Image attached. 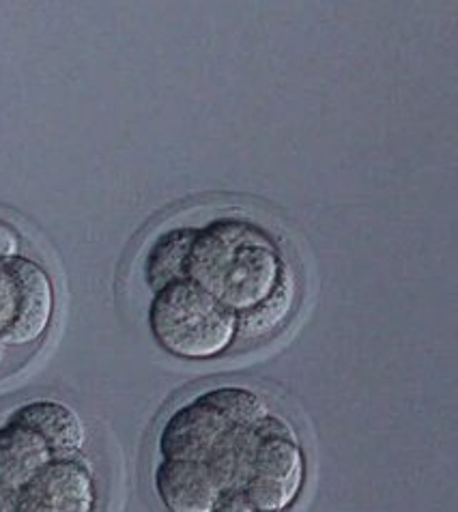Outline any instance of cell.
<instances>
[{
  "instance_id": "cell-9",
  "label": "cell",
  "mask_w": 458,
  "mask_h": 512,
  "mask_svg": "<svg viewBox=\"0 0 458 512\" xmlns=\"http://www.w3.org/2000/svg\"><path fill=\"white\" fill-rule=\"evenodd\" d=\"M9 422L44 439L54 457H76L87 444V426L76 409L52 398H37L11 411Z\"/></svg>"
},
{
  "instance_id": "cell-4",
  "label": "cell",
  "mask_w": 458,
  "mask_h": 512,
  "mask_svg": "<svg viewBox=\"0 0 458 512\" xmlns=\"http://www.w3.org/2000/svg\"><path fill=\"white\" fill-rule=\"evenodd\" d=\"M306 487V454L291 422L271 414L241 493L263 512H286Z\"/></svg>"
},
{
  "instance_id": "cell-1",
  "label": "cell",
  "mask_w": 458,
  "mask_h": 512,
  "mask_svg": "<svg viewBox=\"0 0 458 512\" xmlns=\"http://www.w3.org/2000/svg\"><path fill=\"white\" fill-rule=\"evenodd\" d=\"M271 414L254 390H207L166 420L157 444L164 459L205 465L222 493L239 491Z\"/></svg>"
},
{
  "instance_id": "cell-7",
  "label": "cell",
  "mask_w": 458,
  "mask_h": 512,
  "mask_svg": "<svg viewBox=\"0 0 458 512\" xmlns=\"http://www.w3.org/2000/svg\"><path fill=\"white\" fill-rule=\"evenodd\" d=\"M52 457L33 431L9 420L0 426V512H18L22 491Z\"/></svg>"
},
{
  "instance_id": "cell-11",
  "label": "cell",
  "mask_w": 458,
  "mask_h": 512,
  "mask_svg": "<svg viewBox=\"0 0 458 512\" xmlns=\"http://www.w3.org/2000/svg\"><path fill=\"white\" fill-rule=\"evenodd\" d=\"M196 229L168 231L155 241L147 256V282L151 289H162L175 280H185V261Z\"/></svg>"
},
{
  "instance_id": "cell-3",
  "label": "cell",
  "mask_w": 458,
  "mask_h": 512,
  "mask_svg": "<svg viewBox=\"0 0 458 512\" xmlns=\"http://www.w3.org/2000/svg\"><path fill=\"white\" fill-rule=\"evenodd\" d=\"M151 334L181 360H216L235 345L237 315L190 280L157 289L149 308Z\"/></svg>"
},
{
  "instance_id": "cell-13",
  "label": "cell",
  "mask_w": 458,
  "mask_h": 512,
  "mask_svg": "<svg viewBox=\"0 0 458 512\" xmlns=\"http://www.w3.org/2000/svg\"><path fill=\"white\" fill-rule=\"evenodd\" d=\"M213 512H263V510L256 508L241 491H226L222 493L220 502Z\"/></svg>"
},
{
  "instance_id": "cell-5",
  "label": "cell",
  "mask_w": 458,
  "mask_h": 512,
  "mask_svg": "<svg viewBox=\"0 0 458 512\" xmlns=\"http://www.w3.org/2000/svg\"><path fill=\"white\" fill-rule=\"evenodd\" d=\"M54 317V287L48 272L24 256L0 261V343H39Z\"/></svg>"
},
{
  "instance_id": "cell-8",
  "label": "cell",
  "mask_w": 458,
  "mask_h": 512,
  "mask_svg": "<svg viewBox=\"0 0 458 512\" xmlns=\"http://www.w3.org/2000/svg\"><path fill=\"white\" fill-rule=\"evenodd\" d=\"M153 485L168 512H213L222 497L205 465L181 459H162Z\"/></svg>"
},
{
  "instance_id": "cell-14",
  "label": "cell",
  "mask_w": 458,
  "mask_h": 512,
  "mask_svg": "<svg viewBox=\"0 0 458 512\" xmlns=\"http://www.w3.org/2000/svg\"><path fill=\"white\" fill-rule=\"evenodd\" d=\"M5 360H7V347H5L3 343H0V371H3Z\"/></svg>"
},
{
  "instance_id": "cell-12",
  "label": "cell",
  "mask_w": 458,
  "mask_h": 512,
  "mask_svg": "<svg viewBox=\"0 0 458 512\" xmlns=\"http://www.w3.org/2000/svg\"><path fill=\"white\" fill-rule=\"evenodd\" d=\"M20 256V235L5 220H0V261H9Z\"/></svg>"
},
{
  "instance_id": "cell-10",
  "label": "cell",
  "mask_w": 458,
  "mask_h": 512,
  "mask_svg": "<svg viewBox=\"0 0 458 512\" xmlns=\"http://www.w3.org/2000/svg\"><path fill=\"white\" fill-rule=\"evenodd\" d=\"M297 304V280L289 267L284 269L282 280L267 300L252 310L237 315V338L241 340H265L271 338L278 330H282L284 323L289 321L291 312Z\"/></svg>"
},
{
  "instance_id": "cell-2",
  "label": "cell",
  "mask_w": 458,
  "mask_h": 512,
  "mask_svg": "<svg viewBox=\"0 0 458 512\" xmlns=\"http://www.w3.org/2000/svg\"><path fill=\"white\" fill-rule=\"evenodd\" d=\"M286 263L274 241L246 220L224 218L194 233L185 280L209 293L235 315L274 293Z\"/></svg>"
},
{
  "instance_id": "cell-6",
  "label": "cell",
  "mask_w": 458,
  "mask_h": 512,
  "mask_svg": "<svg viewBox=\"0 0 458 512\" xmlns=\"http://www.w3.org/2000/svg\"><path fill=\"white\" fill-rule=\"evenodd\" d=\"M18 512H97L89 465L76 457H52L22 491Z\"/></svg>"
}]
</instances>
